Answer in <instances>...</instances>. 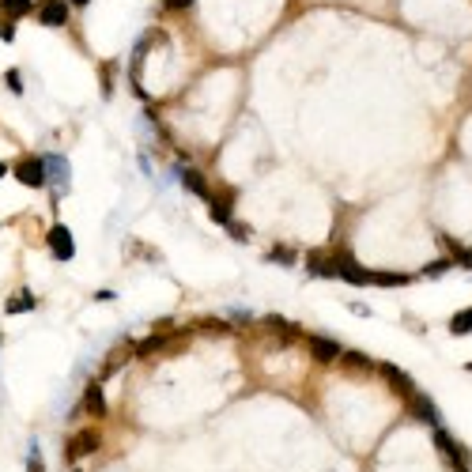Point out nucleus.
I'll list each match as a JSON object with an SVG mask.
<instances>
[{
  "label": "nucleus",
  "instance_id": "10",
  "mask_svg": "<svg viewBox=\"0 0 472 472\" xmlns=\"http://www.w3.org/2000/svg\"><path fill=\"white\" fill-rule=\"evenodd\" d=\"M34 15H38L42 27H64L68 23V4H64V0H42Z\"/></svg>",
  "mask_w": 472,
  "mask_h": 472
},
{
  "label": "nucleus",
  "instance_id": "17",
  "mask_svg": "<svg viewBox=\"0 0 472 472\" xmlns=\"http://www.w3.org/2000/svg\"><path fill=\"white\" fill-rule=\"evenodd\" d=\"M0 12H4L8 20H23V15L38 12V4H34V0H0Z\"/></svg>",
  "mask_w": 472,
  "mask_h": 472
},
{
  "label": "nucleus",
  "instance_id": "21",
  "mask_svg": "<svg viewBox=\"0 0 472 472\" xmlns=\"http://www.w3.org/2000/svg\"><path fill=\"white\" fill-rule=\"evenodd\" d=\"M128 355H136V351H133V348H117V351H114V355H110V359H106V370H103V374L110 378V374H114V370H117V367H125V363H128Z\"/></svg>",
  "mask_w": 472,
  "mask_h": 472
},
{
  "label": "nucleus",
  "instance_id": "14",
  "mask_svg": "<svg viewBox=\"0 0 472 472\" xmlns=\"http://www.w3.org/2000/svg\"><path fill=\"white\" fill-rule=\"evenodd\" d=\"M42 159H45V178L57 182L61 193H64L68 189V159H64V155H42Z\"/></svg>",
  "mask_w": 472,
  "mask_h": 472
},
{
  "label": "nucleus",
  "instance_id": "28",
  "mask_svg": "<svg viewBox=\"0 0 472 472\" xmlns=\"http://www.w3.org/2000/svg\"><path fill=\"white\" fill-rule=\"evenodd\" d=\"M68 4H76V8H87V4H91V0H68Z\"/></svg>",
  "mask_w": 472,
  "mask_h": 472
},
{
  "label": "nucleus",
  "instance_id": "19",
  "mask_svg": "<svg viewBox=\"0 0 472 472\" xmlns=\"http://www.w3.org/2000/svg\"><path fill=\"white\" fill-rule=\"evenodd\" d=\"M450 332H453V337H469V332H472V307L453 314V318H450Z\"/></svg>",
  "mask_w": 472,
  "mask_h": 472
},
{
  "label": "nucleus",
  "instance_id": "26",
  "mask_svg": "<svg viewBox=\"0 0 472 472\" xmlns=\"http://www.w3.org/2000/svg\"><path fill=\"white\" fill-rule=\"evenodd\" d=\"M450 265H453V257H442V261H434V265H427V268H423V276H442Z\"/></svg>",
  "mask_w": 472,
  "mask_h": 472
},
{
  "label": "nucleus",
  "instance_id": "7",
  "mask_svg": "<svg viewBox=\"0 0 472 472\" xmlns=\"http://www.w3.org/2000/svg\"><path fill=\"white\" fill-rule=\"evenodd\" d=\"M83 412L95 415V420H106L110 415V404L103 397V382H98V378H91V382L83 385Z\"/></svg>",
  "mask_w": 472,
  "mask_h": 472
},
{
  "label": "nucleus",
  "instance_id": "2",
  "mask_svg": "<svg viewBox=\"0 0 472 472\" xmlns=\"http://www.w3.org/2000/svg\"><path fill=\"white\" fill-rule=\"evenodd\" d=\"M12 174H15V182L27 185V189H42V185L50 182L45 178V159L42 155H23V159L12 166Z\"/></svg>",
  "mask_w": 472,
  "mask_h": 472
},
{
  "label": "nucleus",
  "instance_id": "6",
  "mask_svg": "<svg viewBox=\"0 0 472 472\" xmlns=\"http://www.w3.org/2000/svg\"><path fill=\"white\" fill-rule=\"evenodd\" d=\"M45 242H50V249H53V257H57V261H72V257H76V242H72V230L64 227V223H53V227H50V238H45Z\"/></svg>",
  "mask_w": 472,
  "mask_h": 472
},
{
  "label": "nucleus",
  "instance_id": "30",
  "mask_svg": "<svg viewBox=\"0 0 472 472\" xmlns=\"http://www.w3.org/2000/svg\"><path fill=\"white\" fill-rule=\"evenodd\" d=\"M465 370H469V374H472V363H469V367H465Z\"/></svg>",
  "mask_w": 472,
  "mask_h": 472
},
{
  "label": "nucleus",
  "instance_id": "24",
  "mask_svg": "<svg viewBox=\"0 0 472 472\" xmlns=\"http://www.w3.org/2000/svg\"><path fill=\"white\" fill-rule=\"evenodd\" d=\"M4 83H8V91H12V95H23V80H20V68H8V72H4Z\"/></svg>",
  "mask_w": 472,
  "mask_h": 472
},
{
  "label": "nucleus",
  "instance_id": "13",
  "mask_svg": "<svg viewBox=\"0 0 472 472\" xmlns=\"http://www.w3.org/2000/svg\"><path fill=\"white\" fill-rule=\"evenodd\" d=\"M310 276H321V280H337V253H310L307 257Z\"/></svg>",
  "mask_w": 472,
  "mask_h": 472
},
{
  "label": "nucleus",
  "instance_id": "16",
  "mask_svg": "<svg viewBox=\"0 0 472 472\" xmlns=\"http://www.w3.org/2000/svg\"><path fill=\"white\" fill-rule=\"evenodd\" d=\"M370 283H374V288H408L412 276L408 272H390V268H378V272H370Z\"/></svg>",
  "mask_w": 472,
  "mask_h": 472
},
{
  "label": "nucleus",
  "instance_id": "22",
  "mask_svg": "<svg viewBox=\"0 0 472 472\" xmlns=\"http://www.w3.org/2000/svg\"><path fill=\"white\" fill-rule=\"evenodd\" d=\"M27 472H45V465H42V450H38V442H31V450H27Z\"/></svg>",
  "mask_w": 472,
  "mask_h": 472
},
{
  "label": "nucleus",
  "instance_id": "9",
  "mask_svg": "<svg viewBox=\"0 0 472 472\" xmlns=\"http://www.w3.org/2000/svg\"><path fill=\"white\" fill-rule=\"evenodd\" d=\"M307 348H310V355L318 359V363H337V359L344 355V348H340L337 340H329V337H307Z\"/></svg>",
  "mask_w": 472,
  "mask_h": 472
},
{
  "label": "nucleus",
  "instance_id": "20",
  "mask_svg": "<svg viewBox=\"0 0 472 472\" xmlns=\"http://www.w3.org/2000/svg\"><path fill=\"white\" fill-rule=\"evenodd\" d=\"M265 261H276V265H295L299 261V253H295V249H288V246H272L268 249V257Z\"/></svg>",
  "mask_w": 472,
  "mask_h": 472
},
{
  "label": "nucleus",
  "instance_id": "12",
  "mask_svg": "<svg viewBox=\"0 0 472 472\" xmlns=\"http://www.w3.org/2000/svg\"><path fill=\"white\" fill-rule=\"evenodd\" d=\"M178 182L185 185L189 193H197L200 200H208L212 197V189H208V182H205V174L197 170V166H178Z\"/></svg>",
  "mask_w": 472,
  "mask_h": 472
},
{
  "label": "nucleus",
  "instance_id": "18",
  "mask_svg": "<svg viewBox=\"0 0 472 472\" xmlns=\"http://www.w3.org/2000/svg\"><path fill=\"white\" fill-rule=\"evenodd\" d=\"M34 307H38V299H34L31 291H20V295H12V299L4 302L8 314H27V310H34Z\"/></svg>",
  "mask_w": 472,
  "mask_h": 472
},
{
  "label": "nucleus",
  "instance_id": "27",
  "mask_svg": "<svg viewBox=\"0 0 472 472\" xmlns=\"http://www.w3.org/2000/svg\"><path fill=\"white\" fill-rule=\"evenodd\" d=\"M193 0H166V8H174V12H182V8H189Z\"/></svg>",
  "mask_w": 472,
  "mask_h": 472
},
{
  "label": "nucleus",
  "instance_id": "31",
  "mask_svg": "<svg viewBox=\"0 0 472 472\" xmlns=\"http://www.w3.org/2000/svg\"><path fill=\"white\" fill-rule=\"evenodd\" d=\"M72 472H80V469H72Z\"/></svg>",
  "mask_w": 472,
  "mask_h": 472
},
{
  "label": "nucleus",
  "instance_id": "1",
  "mask_svg": "<svg viewBox=\"0 0 472 472\" xmlns=\"http://www.w3.org/2000/svg\"><path fill=\"white\" fill-rule=\"evenodd\" d=\"M98 446H103V431L98 427H83V431H76L68 442H64V457L76 465V461H83V457H91Z\"/></svg>",
  "mask_w": 472,
  "mask_h": 472
},
{
  "label": "nucleus",
  "instance_id": "15",
  "mask_svg": "<svg viewBox=\"0 0 472 472\" xmlns=\"http://www.w3.org/2000/svg\"><path fill=\"white\" fill-rule=\"evenodd\" d=\"M230 205H235V200H230V193H212L208 197V216L216 219V223H230Z\"/></svg>",
  "mask_w": 472,
  "mask_h": 472
},
{
  "label": "nucleus",
  "instance_id": "11",
  "mask_svg": "<svg viewBox=\"0 0 472 472\" xmlns=\"http://www.w3.org/2000/svg\"><path fill=\"white\" fill-rule=\"evenodd\" d=\"M378 370H382V378H385V382H390V390H397V393H401V397H404V401H408V397L415 393L412 378H408V374H404V370H401V367H393V363H378Z\"/></svg>",
  "mask_w": 472,
  "mask_h": 472
},
{
  "label": "nucleus",
  "instance_id": "3",
  "mask_svg": "<svg viewBox=\"0 0 472 472\" xmlns=\"http://www.w3.org/2000/svg\"><path fill=\"white\" fill-rule=\"evenodd\" d=\"M337 276H340V280H348L351 288H363V283H370V268L359 265L348 249H337Z\"/></svg>",
  "mask_w": 472,
  "mask_h": 472
},
{
  "label": "nucleus",
  "instance_id": "5",
  "mask_svg": "<svg viewBox=\"0 0 472 472\" xmlns=\"http://www.w3.org/2000/svg\"><path fill=\"white\" fill-rule=\"evenodd\" d=\"M185 344V332H155V337H144L133 351L136 355H163L166 348H182Z\"/></svg>",
  "mask_w": 472,
  "mask_h": 472
},
{
  "label": "nucleus",
  "instance_id": "23",
  "mask_svg": "<svg viewBox=\"0 0 472 472\" xmlns=\"http://www.w3.org/2000/svg\"><path fill=\"white\" fill-rule=\"evenodd\" d=\"M344 367H351V370H370V359L367 355H359V351H344Z\"/></svg>",
  "mask_w": 472,
  "mask_h": 472
},
{
  "label": "nucleus",
  "instance_id": "29",
  "mask_svg": "<svg viewBox=\"0 0 472 472\" xmlns=\"http://www.w3.org/2000/svg\"><path fill=\"white\" fill-rule=\"evenodd\" d=\"M8 170H12V166H8V163H0V178H4V174H8Z\"/></svg>",
  "mask_w": 472,
  "mask_h": 472
},
{
  "label": "nucleus",
  "instance_id": "8",
  "mask_svg": "<svg viewBox=\"0 0 472 472\" xmlns=\"http://www.w3.org/2000/svg\"><path fill=\"white\" fill-rule=\"evenodd\" d=\"M408 408H412V415L420 423H431V427H442V415H438V408H434V401L427 393H420L415 390L412 397H408Z\"/></svg>",
  "mask_w": 472,
  "mask_h": 472
},
{
  "label": "nucleus",
  "instance_id": "25",
  "mask_svg": "<svg viewBox=\"0 0 472 472\" xmlns=\"http://www.w3.org/2000/svg\"><path fill=\"white\" fill-rule=\"evenodd\" d=\"M227 235L235 238V242H249V227L246 223H235V219L227 223Z\"/></svg>",
  "mask_w": 472,
  "mask_h": 472
},
{
  "label": "nucleus",
  "instance_id": "4",
  "mask_svg": "<svg viewBox=\"0 0 472 472\" xmlns=\"http://www.w3.org/2000/svg\"><path fill=\"white\" fill-rule=\"evenodd\" d=\"M434 446H438V450L453 461V465H457V472H472V457L465 453V446H461V442H453V438H450V431L434 427Z\"/></svg>",
  "mask_w": 472,
  "mask_h": 472
}]
</instances>
